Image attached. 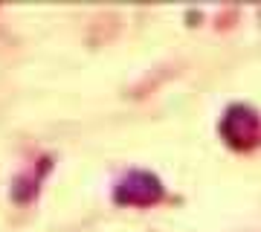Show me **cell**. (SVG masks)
Returning <instances> with one entry per match:
<instances>
[{"instance_id":"1","label":"cell","mask_w":261,"mask_h":232,"mask_svg":"<svg viewBox=\"0 0 261 232\" xmlns=\"http://www.w3.org/2000/svg\"><path fill=\"white\" fill-rule=\"evenodd\" d=\"M163 197V183L151 171H130L116 183L113 200L125 206H151Z\"/></svg>"},{"instance_id":"2","label":"cell","mask_w":261,"mask_h":232,"mask_svg":"<svg viewBox=\"0 0 261 232\" xmlns=\"http://www.w3.org/2000/svg\"><path fill=\"white\" fill-rule=\"evenodd\" d=\"M221 134L226 137L229 145H238V148H247L255 142L258 137V116L250 111V108H244V105H235L229 108L224 116V125H221Z\"/></svg>"}]
</instances>
